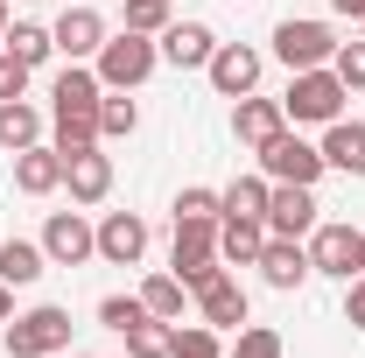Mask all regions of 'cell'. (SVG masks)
Wrapping results in <instances>:
<instances>
[{"label":"cell","mask_w":365,"mask_h":358,"mask_svg":"<svg viewBox=\"0 0 365 358\" xmlns=\"http://www.w3.org/2000/svg\"><path fill=\"white\" fill-rule=\"evenodd\" d=\"M330 71L344 78V91H351V85L365 91V43H337V56H330Z\"/></svg>","instance_id":"obj_32"},{"label":"cell","mask_w":365,"mask_h":358,"mask_svg":"<svg viewBox=\"0 0 365 358\" xmlns=\"http://www.w3.org/2000/svg\"><path fill=\"white\" fill-rule=\"evenodd\" d=\"M63 183H71L78 204H98V197L113 190V162H106L98 148H78V155H63Z\"/></svg>","instance_id":"obj_17"},{"label":"cell","mask_w":365,"mask_h":358,"mask_svg":"<svg viewBox=\"0 0 365 358\" xmlns=\"http://www.w3.org/2000/svg\"><path fill=\"white\" fill-rule=\"evenodd\" d=\"M134 127H140L134 98H98V140H120V134H134Z\"/></svg>","instance_id":"obj_27"},{"label":"cell","mask_w":365,"mask_h":358,"mask_svg":"<svg viewBox=\"0 0 365 358\" xmlns=\"http://www.w3.org/2000/svg\"><path fill=\"white\" fill-rule=\"evenodd\" d=\"M267 197H274V183H267V176H239L225 197H218V204H225V218H267Z\"/></svg>","instance_id":"obj_23"},{"label":"cell","mask_w":365,"mask_h":358,"mask_svg":"<svg viewBox=\"0 0 365 358\" xmlns=\"http://www.w3.org/2000/svg\"><path fill=\"white\" fill-rule=\"evenodd\" d=\"M140 316H148L140 295H134V302H127V295H106V302H98V323H106V330H134Z\"/></svg>","instance_id":"obj_31"},{"label":"cell","mask_w":365,"mask_h":358,"mask_svg":"<svg viewBox=\"0 0 365 358\" xmlns=\"http://www.w3.org/2000/svg\"><path fill=\"white\" fill-rule=\"evenodd\" d=\"M120 337H127V358H169V344H176V330L162 316H140L134 330H120Z\"/></svg>","instance_id":"obj_25"},{"label":"cell","mask_w":365,"mask_h":358,"mask_svg":"<svg viewBox=\"0 0 365 358\" xmlns=\"http://www.w3.org/2000/svg\"><path fill=\"white\" fill-rule=\"evenodd\" d=\"M260 246H267V218H225V232H218V260L253 267V260H260Z\"/></svg>","instance_id":"obj_20"},{"label":"cell","mask_w":365,"mask_h":358,"mask_svg":"<svg viewBox=\"0 0 365 358\" xmlns=\"http://www.w3.org/2000/svg\"><path fill=\"white\" fill-rule=\"evenodd\" d=\"M344 323L365 330V281H351V295H344Z\"/></svg>","instance_id":"obj_35"},{"label":"cell","mask_w":365,"mask_h":358,"mask_svg":"<svg viewBox=\"0 0 365 358\" xmlns=\"http://www.w3.org/2000/svg\"><path fill=\"white\" fill-rule=\"evenodd\" d=\"M43 267H49L43 246H29V239H7V246H0V281H7V288H36Z\"/></svg>","instance_id":"obj_21"},{"label":"cell","mask_w":365,"mask_h":358,"mask_svg":"<svg viewBox=\"0 0 365 358\" xmlns=\"http://www.w3.org/2000/svg\"><path fill=\"white\" fill-rule=\"evenodd\" d=\"M267 232H274V239H302V232H317V197H309V183H274Z\"/></svg>","instance_id":"obj_8"},{"label":"cell","mask_w":365,"mask_h":358,"mask_svg":"<svg viewBox=\"0 0 365 358\" xmlns=\"http://www.w3.org/2000/svg\"><path fill=\"white\" fill-rule=\"evenodd\" d=\"M225 358H281V337H274L267 323H253V330H239V344Z\"/></svg>","instance_id":"obj_30"},{"label":"cell","mask_w":365,"mask_h":358,"mask_svg":"<svg viewBox=\"0 0 365 358\" xmlns=\"http://www.w3.org/2000/svg\"><path fill=\"white\" fill-rule=\"evenodd\" d=\"M0 36H7V0H0Z\"/></svg>","instance_id":"obj_38"},{"label":"cell","mask_w":365,"mask_h":358,"mask_svg":"<svg viewBox=\"0 0 365 358\" xmlns=\"http://www.w3.org/2000/svg\"><path fill=\"white\" fill-rule=\"evenodd\" d=\"M155 49H162V56H169L176 71H197V63H211V49H218V36H211L204 21H169Z\"/></svg>","instance_id":"obj_13"},{"label":"cell","mask_w":365,"mask_h":358,"mask_svg":"<svg viewBox=\"0 0 365 358\" xmlns=\"http://www.w3.org/2000/svg\"><path fill=\"white\" fill-rule=\"evenodd\" d=\"M197 302H204V323H211V330H239V323H246V288H239L232 274H211V281L197 288Z\"/></svg>","instance_id":"obj_16"},{"label":"cell","mask_w":365,"mask_h":358,"mask_svg":"<svg viewBox=\"0 0 365 358\" xmlns=\"http://www.w3.org/2000/svg\"><path fill=\"white\" fill-rule=\"evenodd\" d=\"M323 162H330V169H344V176H365V120H330Z\"/></svg>","instance_id":"obj_19"},{"label":"cell","mask_w":365,"mask_h":358,"mask_svg":"<svg viewBox=\"0 0 365 358\" xmlns=\"http://www.w3.org/2000/svg\"><path fill=\"white\" fill-rule=\"evenodd\" d=\"M218 267V218H176V281L197 295Z\"/></svg>","instance_id":"obj_3"},{"label":"cell","mask_w":365,"mask_h":358,"mask_svg":"<svg viewBox=\"0 0 365 358\" xmlns=\"http://www.w3.org/2000/svg\"><path fill=\"white\" fill-rule=\"evenodd\" d=\"M49 43L63 49L71 63H85V56L106 49V21H98L91 7H63V14H56V29H49Z\"/></svg>","instance_id":"obj_11"},{"label":"cell","mask_w":365,"mask_h":358,"mask_svg":"<svg viewBox=\"0 0 365 358\" xmlns=\"http://www.w3.org/2000/svg\"><path fill=\"white\" fill-rule=\"evenodd\" d=\"M323 169H330V162H323V148H309V140L288 134V127L260 148V176H267V183H309V190H317Z\"/></svg>","instance_id":"obj_5"},{"label":"cell","mask_w":365,"mask_h":358,"mask_svg":"<svg viewBox=\"0 0 365 358\" xmlns=\"http://www.w3.org/2000/svg\"><path fill=\"white\" fill-rule=\"evenodd\" d=\"M274 56H281L288 71H323V63L337 56V36H330L323 21H281V29H274Z\"/></svg>","instance_id":"obj_6"},{"label":"cell","mask_w":365,"mask_h":358,"mask_svg":"<svg viewBox=\"0 0 365 358\" xmlns=\"http://www.w3.org/2000/svg\"><path fill=\"white\" fill-rule=\"evenodd\" d=\"M204 71H211V85L225 91V98H246V91L260 85V49H246V43H218Z\"/></svg>","instance_id":"obj_10"},{"label":"cell","mask_w":365,"mask_h":358,"mask_svg":"<svg viewBox=\"0 0 365 358\" xmlns=\"http://www.w3.org/2000/svg\"><path fill=\"white\" fill-rule=\"evenodd\" d=\"M359 253H365V232H351V225H317V239H309V267L337 274V281L359 274Z\"/></svg>","instance_id":"obj_7"},{"label":"cell","mask_w":365,"mask_h":358,"mask_svg":"<svg viewBox=\"0 0 365 358\" xmlns=\"http://www.w3.org/2000/svg\"><path fill=\"white\" fill-rule=\"evenodd\" d=\"M253 267L267 274V288H302V281L317 274V267H309V246H302V239H267Z\"/></svg>","instance_id":"obj_12"},{"label":"cell","mask_w":365,"mask_h":358,"mask_svg":"<svg viewBox=\"0 0 365 358\" xmlns=\"http://www.w3.org/2000/svg\"><path fill=\"white\" fill-rule=\"evenodd\" d=\"M43 140V113L36 106H21V98H0V148H36Z\"/></svg>","instance_id":"obj_22"},{"label":"cell","mask_w":365,"mask_h":358,"mask_svg":"<svg viewBox=\"0 0 365 358\" xmlns=\"http://www.w3.org/2000/svg\"><path fill=\"white\" fill-rule=\"evenodd\" d=\"M0 49H7V56H21V63H29V71H36V63H49V29H36V21H14V29H7V36H0Z\"/></svg>","instance_id":"obj_26"},{"label":"cell","mask_w":365,"mask_h":358,"mask_svg":"<svg viewBox=\"0 0 365 358\" xmlns=\"http://www.w3.org/2000/svg\"><path fill=\"white\" fill-rule=\"evenodd\" d=\"M162 63V49L148 43V36H106V49H98V85L106 91H134V85H148V71Z\"/></svg>","instance_id":"obj_2"},{"label":"cell","mask_w":365,"mask_h":358,"mask_svg":"<svg viewBox=\"0 0 365 358\" xmlns=\"http://www.w3.org/2000/svg\"><path fill=\"white\" fill-rule=\"evenodd\" d=\"M63 344H71V310H56V302H43V310L7 323V358H49Z\"/></svg>","instance_id":"obj_4"},{"label":"cell","mask_w":365,"mask_h":358,"mask_svg":"<svg viewBox=\"0 0 365 358\" xmlns=\"http://www.w3.org/2000/svg\"><path fill=\"white\" fill-rule=\"evenodd\" d=\"M176 218H225V204H218V190H182Z\"/></svg>","instance_id":"obj_33"},{"label":"cell","mask_w":365,"mask_h":358,"mask_svg":"<svg viewBox=\"0 0 365 358\" xmlns=\"http://www.w3.org/2000/svg\"><path fill=\"white\" fill-rule=\"evenodd\" d=\"M182 295H190V288H182L176 274H155V281H140V310L162 316V323H176V316H182Z\"/></svg>","instance_id":"obj_24"},{"label":"cell","mask_w":365,"mask_h":358,"mask_svg":"<svg viewBox=\"0 0 365 358\" xmlns=\"http://www.w3.org/2000/svg\"><path fill=\"white\" fill-rule=\"evenodd\" d=\"M21 91H29V63L0 49V98H21Z\"/></svg>","instance_id":"obj_34"},{"label":"cell","mask_w":365,"mask_h":358,"mask_svg":"<svg viewBox=\"0 0 365 358\" xmlns=\"http://www.w3.org/2000/svg\"><path fill=\"white\" fill-rule=\"evenodd\" d=\"M359 274H365V253H359Z\"/></svg>","instance_id":"obj_39"},{"label":"cell","mask_w":365,"mask_h":358,"mask_svg":"<svg viewBox=\"0 0 365 358\" xmlns=\"http://www.w3.org/2000/svg\"><path fill=\"white\" fill-rule=\"evenodd\" d=\"M169 358H225V352H218V330H211V323H197V330H176Z\"/></svg>","instance_id":"obj_28"},{"label":"cell","mask_w":365,"mask_h":358,"mask_svg":"<svg viewBox=\"0 0 365 358\" xmlns=\"http://www.w3.org/2000/svg\"><path fill=\"white\" fill-rule=\"evenodd\" d=\"M14 183H21L29 197H49V190L63 183V155L43 148V140H36V148H21V155H14Z\"/></svg>","instance_id":"obj_18"},{"label":"cell","mask_w":365,"mask_h":358,"mask_svg":"<svg viewBox=\"0 0 365 358\" xmlns=\"http://www.w3.org/2000/svg\"><path fill=\"white\" fill-rule=\"evenodd\" d=\"M43 253L56 260V267H85L91 253H98V232H91L78 211H56V218L43 225Z\"/></svg>","instance_id":"obj_9"},{"label":"cell","mask_w":365,"mask_h":358,"mask_svg":"<svg viewBox=\"0 0 365 358\" xmlns=\"http://www.w3.org/2000/svg\"><path fill=\"white\" fill-rule=\"evenodd\" d=\"M127 29L134 36H162L169 29V0H127Z\"/></svg>","instance_id":"obj_29"},{"label":"cell","mask_w":365,"mask_h":358,"mask_svg":"<svg viewBox=\"0 0 365 358\" xmlns=\"http://www.w3.org/2000/svg\"><path fill=\"white\" fill-rule=\"evenodd\" d=\"M7 310H14V302H7V281H0V323H7Z\"/></svg>","instance_id":"obj_37"},{"label":"cell","mask_w":365,"mask_h":358,"mask_svg":"<svg viewBox=\"0 0 365 358\" xmlns=\"http://www.w3.org/2000/svg\"><path fill=\"white\" fill-rule=\"evenodd\" d=\"M71 358H85V352H71Z\"/></svg>","instance_id":"obj_40"},{"label":"cell","mask_w":365,"mask_h":358,"mask_svg":"<svg viewBox=\"0 0 365 358\" xmlns=\"http://www.w3.org/2000/svg\"><path fill=\"white\" fill-rule=\"evenodd\" d=\"M330 7H337L344 21H365V0H330Z\"/></svg>","instance_id":"obj_36"},{"label":"cell","mask_w":365,"mask_h":358,"mask_svg":"<svg viewBox=\"0 0 365 358\" xmlns=\"http://www.w3.org/2000/svg\"><path fill=\"white\" fill-rule=\"evenodd\" d=\"M281 127H288V113H281V98H239V113H232V134L246 140L253 155H260V148H267V140L281 134Z\"/></svg>","instance_id":"obj_14"},{"label":"cell","mask_w":365,"mask_h":358,"mask_svg":"<svg viewBox=\"0 0 365 358\" xmlns=\"http://www.w3.org/2000/svg\"><path fill=\"white\" fill-rule=\"evenodd\" d=\"M98 253H106L113 267H134L140 253H148V225H140L134 211H113V218L98 225Z\"/></svg>","instance_id":"obj_15"},{"label":"cell","mask_w":365,"mask_h":358,"mask_svg":"<svg viewBox=\"0 0 365 358\" xmlns=\"http://www.w3.org/2000/svg\"><path fill=\"white\" fill-rule=\"evenodd\" d=\"M281 113H288L295 127H330V120H344V78H337V71H295Z\"/></svg>","instance_id":"obj_1"}]
</instances>
